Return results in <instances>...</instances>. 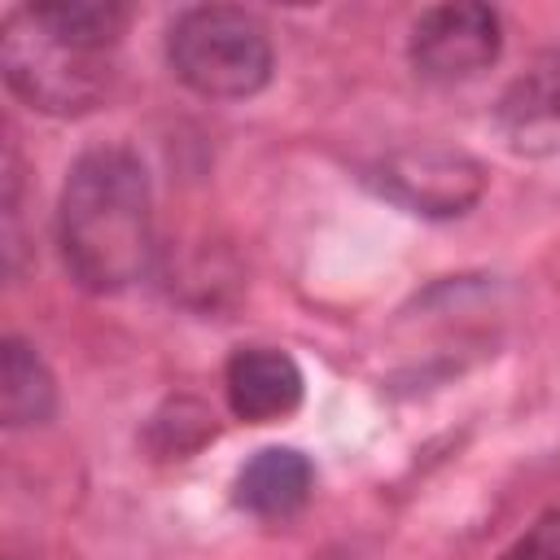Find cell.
Returning a JSON list of instances; mask_svg holds the SVG:
<instances>
[{"mask_svg":"<svg viewBox=\"0 0 560 560\" xmlns=\"http://www.w3.org/2000/svg\"><path fill=\"white\" fill-rule=\"evenodd\" d=\"M57 245L70 280L88 293H122L153 262V188L127 144L88 149L57 201Z\"/></svg>","mask_w":560,"mask_h":560,"instance_id":"obj_1","label":"cell"},{"mask_svg":"<svg viewBox=\"0 0 560 560\" xmlns=\"http://www.w3.org/2000/svg\"><path fill=\"white\" fill-rule=\"evenodd\" d=\"M127 18L131 9L118 0H44L9 13L0 35L9 88L44 114H83L101 105Z\"/></svg>","mask_w":560,"mask_h":560,"instance_id":"obj_2","label":"cell"},{"mask_svg":"<svg viewBox=\"0 0 560 560\" xmlns=\"http://www.w3.org/2000/svg\"><path fill=\"white\" fill-rule=\"evenodd\" d=\"M166 61L179 83L210 101H245L271 83L267 26L236 4H197L171 22Z\"/></svg>","mask_w":560,"mask_h":560,"instance_id":"obj_3","label":"cell"},{"mask_svg":"<svg viewBox=\"0 0 560 560\" xmlns=\"http://www.w3.org/2000/svg\"><path fill=\"white\" fill-rule=\"evenodd\" d=\"M368 179L381 197L411 214L455 219L472 210L486 192V166L455 144H407L368 166Z\"/></svg>","mask_w":560,"mask_h":560,"instance_id":"obj_4","label":"cell"},{"mask_svg":"<svg viewBox=\"0 0 560 560\" xmlns=\"http://www.w3.org/2000/svg\"><path fill=\"white\" fill-rule=\"evenodd\" d=\"M503 48V26L490 4H433L411 26V66L420 79L433 83H459L494 66Z\"/></svg>","mask_w":560,"mask_h":560,"instance_id":"obj_5","label":"cell"},{"mask_svg":"<svg viewBox=\"0 0 560 560\" xmlns=\"http://www.w3.org/2000/svg\"><path fill=\"white\" fill-rule=\"evenodd\" d=\"M494 127L521 158H560V48L534 57L503 88Z\"/></svg>","mask_w":560,"mask_h":560,"instance_id":"obj_6","label":"cell"},{"mask_svg":"<svg viewBox=\"0 0 560 560\" xmlns=\"http://www.w3.org/2000/svg\"><path fill=\"white\" fill-rule=\"evenodd\" d=\"M223 389H228V407L236 411V420L271 424V420H284L298 411L306 381H302V368L293 363V354H284L276 346H241L228 359Z\"/></svg>","mask_w":560,"mask_h":560,"instance_id":"obj_7","label":"cell"},{"mask_svg":"<svg viewBox=\"0 0 560 560\" xmlns=\"http://www.w3.org/2000/svg\"><path fill=\"white\" fill-rule=\"evenodd\" d=\"M315 486V468L298 446H262L254 459L241 464L232 481V499L241 512L258 521H284L293 516Z\"/></svg>","mask_w":560,"mask_h":560,"instance_id":"obj_8","label":"cell"},{"mask_svg":"<svg viewBox=\"0 0 560 560\" xmlns=\"http://www.w3.org/2000/svg\"><path fill=\"white\" fill-rule=\"evenodd\" d=\"M57 407V385L48 363L22 341V337H4V354H0V416L9 429L22 424H44Z\"/></svg>","mask_w":560,"mask_h":560,"instance_id":"obj_9","label":"cell"},{"mask_svg":"<svg viewBox=\"0 0 560 560\" xmlns=\"http://www.w3.org/2000/svg\"><path fill=\"white\" fill-rule=\"evenodd\" d=\"M499 560H560V503L547 508Z\"/></svg>","mask_w":560,"mask_h":560,"instance_id":"obj_10","label":"cell"}]
</instances>
